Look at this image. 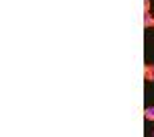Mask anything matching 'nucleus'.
<instances>
[{
    "mask_svg": "<svg viewBox=\"0 0 154 137\" xmlns=\"http://www.w3.org/2000/svg\"><path fill=\"white\" fill-rule=\"evenodd\" d=\"M144 119L154 121V106H146V109H144Z\"/></svg>",
    "mask_w": 154,
    "mask_h": 137,
    "instance_id": "nucleus-3",
    "label": "nucleus"
},
{
    "mask_svg": "<svg viewBox=\"0 0 154 137\" xmlns=\"http://www.w3.org/2000/svg\"><path fill=\"white\" fill-rule=\"evenodd\" d=\"M144 80L154 82V64H146L144 66Z\"/></svg>",
    "mask_w": 154,
    "mask_h": 137,
    "instance_id": "nucleus-1",
    "label": "nucleus"
},
{
    "mask_svg": "<svg viewBox=\"0 0 154 137\" xmlns=\"http://www.w3.org/2000/svg\"><path fill=\"white\" fill-rule=\"evenodd\" d=\"M144 12H150V0H144Z\"/></svg>",
    "mask_w": 154,
    "mask_h": 137,
    "instance_id": "nucleus-4",
    "label": "nucleus"
},
{
    "mask_svg": "<svg viewBox=\"0 0 154 137\" xmlns=\"http://www.w3.org/2000/svg\"><path fill=\"white\" fill-rule=\"evenodd\" d=\"M144 27H154V14L144 12Z\"/></svg>",
    "mask_w": 154,
    "mask_h": 137,
    "instance_id": "nucleus-2",
    "label": "nucleus"
}]
</instances>
